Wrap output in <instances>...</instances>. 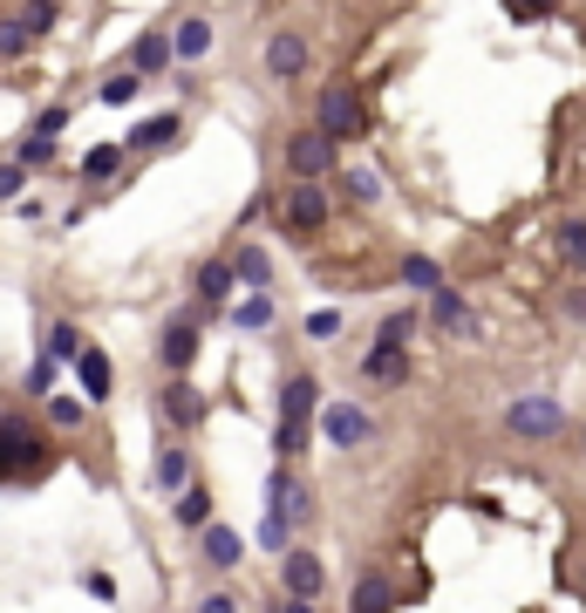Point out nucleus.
<instances>
[{
  "label": "nucleus",
  "instance_id": "obj_22",
  "mask_svg": "<svg viewBox=\"0 0 586 613\" xmlns=\"http://www.w3.org/2000/svg\"><path fill=\"white\" fill-rule=\"evenodd\" d=\"M233 273H239L246 293H273V252H266L260 239H239V246H233Z\"/></svg>",
  "mask_w": 586,
  "mask_h": 613
},
{
  "label": "nucleus",
  "instance_id": "obj_1",
  "mask_svg": "<svg viewBox=\"0 0 586 613\" xmlns=\"http://www.w3.org/2000/svg\"><path fill=\"white\" fill-rule=\"evenodd\" d=\"M62 471V437L48 429V416L0 402V491H35Z\"/></svg>",
  "mask_w": 586,
  "mask_h": 613
},
{
  "label": "nucleus",
  "instance_id": "obj_10",
  "mask_svg": "<svg viewBox=\"0 0 586 613\" xmlns=\"http://www.w3.org/2000/svg\"><path fill=\"white\" fill-rule=\"evenodd\" d=\"M369 437H375V416L354 396H335V402L321 409V443L327 450H362Z\"/></svg>",
  "mask_w": 586,
  "mask_h": 613
},
{
  "label": "nucleus",
  "instance_id": "obj_17",
  "mask_svg": "<svg viewBox=\"0 0 586 613\" xmlns=\"http://www.w3.org/2000/svg\"><path fill=\"white\" fill-rule=\"evenodd\" d=\"M177 137H185V110H158V116L130 123V137H123V150H130V158H150V150H171Z\"/></svg>",
  "mask_w": 586,
  "mask_h": 613
},
{
  "label": "nucleus",
  "instance_id": "obj_20",
  "mask_svg": "<svg viewBox=\"0 0 586 613\" xmlns=\"http://www.w3.org/2000/svg\"><path fill=\"white\" fill-rule=\"evenodd\" d=\"M171 62H177V41H171V28H144L137 41H130V68L144 75H171Z\"/></svg>",
  "mask_w": 586,
  "mask_h": 613
},
{
  "label": "nucleus",
  "instance_id": "obj_44",
  "mask_svg": "<svg viewBox=\"0 0 586 613\" xmlns=\"http://www.w3.org/2000/svg\"><path fill=\"white\" fill-rule=\"evenodd\" d=\"M198 613H239V593H205V600H198Z\"/></svg>",
  "mask_w": 586,
  "mask_h": 613
},
{
  "label": "nucleus",
  "instance_id": "obj_33",
  "mask_svg": "<svg viewBox=\"0 0 586 613\" xmlns=\"http://www.w3.org/2000/svg\"><path fill=\"white\" fill-rule=\"evenodd\" d=\"M41 35L28 28V21H21V14H0V62H21V55H28V48H35Z\"/></svg>",
  "mask_w": 586,
  "mask_h": 613
},
{
  "label": "nucleus",
  "instance_id": "obj_23",
  "mask_svg": "<svg viewBox=\"0 0 586 613\" xmlns=\"http://www.w3.org/2000/svg\"><path fill=\"white\" fill-rule=\"evenodd\" d=\"M68 375H75V389H83L89 402H110V389H116V368H110V354L96 348V341H89V354H83Z\"/></svg>",
  "mask_w": 586,
  "mask_h": 613
},
{
  "label": "nucleus",
  "instance_id": "obj_38",
  "mask_svg": "<svg viewBox=\"0 0 586 613\" xmlns=\"http://www.w3.org/2000/svg\"><path fill=\"white\" fill-rule=\"evenodd\" d=\"M68 123H75V110H68V102H48V110H35V123H28V130H35V137H62Z\"/></svg>",
  "mask_w": 586,
  "mask_h": 613
},
{
  "label": "nucleus",
  "instance_id": "obj_26",
  "mask_svg": "<svg viewBox=\"0 0 586 613\" xmlns=\"http://www.w3.org/2000/svg\"><path fill=\"white\" fill-rule=\"evenodd\" d=\"M171 518H177V531H191V539H198L205 525H219V518H212V491H205V484L177 491V498H171Z\"/></svg>",
  "mask_w": 586,
  "mask_h": 613
},
{
  "label": "nucleus",
  "instance_id": "obj_4",
  "mask_svg": "<svg viewBox=\"0 0 586 613\" xmlns=\"http://www.w3.org/2000/svg\"><path fill=\"white\" fill-rule=\"evenodd\" d=\"M198 354H205V306L191 300V306H177V314H164V327H158V368L191 375Z\"/></svg>",
  "mask_w": 586,
  "mask_h": 613
},
{
  "label": "nucleus",
  "instance_id": "obj_42",
  "mask_svg": "<svg viewBox=\"0 0 586 613\" xmlns=\"http://www.w3.org/2000/svg\"><path fill=\"white\" fill-rule=\"evenodd\" d=\"M83 593H89V600H116V579H110L103 566H89V573H83Z\"/></svg>",
  "mask_w": 586,
  "mask_h": 613
},
{
  "label": "nucleus",
  "instance_id": "obj_14",
  "mask_svg": "<svg viewBox=\"0 0 586 613\" xmlns=\"http://www.w3.org/2000/svg\"><path fill=\"white\" fill-rule=\"evenodd\" d=\"M348 613H402V586L382 566H362L354 586H348Z\"/></svg>",
  "mask_w": 586,
  "mask_h": 613
},
{
  "label": "nucleus",
  "instance_id": "obj_7",
  "mask_svg": "<svg viewBox=\"0 0 586 613\" xmlns=\"http://www.w3.org/2000/svg\"><path fill=\"white\" fill-rule=\"evenodd\" d=\"M314 123H321L335 143H362V137H369V102H362V89H354L348 75H335V83L314 96Z\"/></svg>",
  "mask_w": 586,
  "mask_h": 613
},
{
  "label": "nucleus",
  "instance_id": "obj_29",
  "mask_svg": "<svg viewBox=\"0 0 586 613\" xmlns=\"http://www.w3.org/2000/svg\"><path fill=\"white\" fill-rule=\"evenodd\" d=\"M137 96H144V75H137L130 62H123L116 75H103V89H96V102H103V110H130Z\"/></svg>",
  "mask_w": 586,
  "mask_h": 613
},
{
  "label": "nucleus",
  "instance_id": "obj_13",
  "mask_svg": "<svg viewBox=\"0 0 586 613\" xmlns=\"http://www.w3.org/2000/svg\"><path fill=\"white\" fill-rule=\"evenodd\" d=\"M279 593H294V600H321V593H327V566H321V552L294 546L287 559H279Z\"/></svg>",
  "mask_w": 586,
  "mask_h": 613
},
{
  "label": "nucleus",
  "instance_id": "obj_41",
  "mask_svg": "<svg viewBox=\"0 0 586 613\" xmlns=\"http://www.w3.org/2000/svg\"><path fill=\"white\" fill-rule=\"evenodd\" d=\"M341 327H348V321L335 314V306H321V314H308V335H314V341H335Z\"/></svg>",
  "mask_w": 586,
  "mask_h": 613
},
{
  "label": "nucleus",
  "instance_id": "obj_35",
  "mask_svg": "<svg viewBox=\"0 0 586 613\" xmlns=\"http://www.w3.org/2000/svg\"><path fill=\"white\" fill-rule=\"evenodd\" d=\"M55 354H35V368H28V381H21V389H28V402H48V396H55Z\"/></svg>",
  "mask_w": 586,
  "mask_h": 613
},
{
  "label": "nucleus",
  "instance_id": "obj_3",
  "mask_svg": "<svg viewBox=\"0 0 586 613\" xmlns=\"http://www.w3.org/2000/svg\"><path fill=\"white\" fill-rule=\"evenodd\" d=\"M327 218H335V191L314 185V177H287V185L273 191V225L294 239H321Z\"/></svg>",
  "mask_w": 586,
  "mask_h": 613
},
{
  "label": "nucleus",
  "instance_id": "obj_39",
  "mask_svg": "<svg viewBox=\"0 0 586 613\" xmlns=\"http://www.w3.org/2000/svg\"><path fill=\"white\" fill-rule=\"evenodd\" d=\"M21 185H28V164L0 158V204H21Z\"/></svg>",
  "mask_w": 586,
  "mask_h": 613
},
{
  "label": "nucleus",
  "instance_id": "obj_28",
  "mask_svg": "<svg viewBox=\"0 0 586 613\" xmlns=\"http://www.w3.org/2000/svg\"><path fill=\"white\" fill-rule=\"evenodd\" d=\"M552 252H559V266H566L573 279H586V218H566L552 233Z\"/></svg>",
  "mask_w": 586,
  "mask_h": 613
},
{
  "label": "nucleus",
  "instance_id": "obj_5",
  "mask_svg": "<svg viewBox=\"0 0 586 613\" xmlns=\"http://www.w3.org/2000/svg\"><path fill=\"white\" fill-rule=\"evenodd\" d=\"M279 158H287V177H314V185L341 177V143L327 137L321 123H294L287 143H279Z\"/></svg>",
  "mask_w": 586,
  "mask_h": 613
},
{
  "label": "nucleus",
  "instance_id": "obj_37",
  "mask_svg": "<svg viewBox=\"0 0 586 613\" xmlns=\"http://www.w3.org/2000/svg\"><path fill=\"white\" fill-rule=\"evenodd\" d=\"M21 21H28V28L35 35H48V28H55V21H62V0H21V8H14Z\"/></svg>",
  "mask_w": 586,
  "mask_h": 613
},
{
  "label": "nucleus",
  "instance_id": "obj_34",
  "mask_svg": "<svg viewBox=\"0 0 586 613\" xmlns=\"http://www.w3.org/2000/svg\"><path fill=\"white\" fill-rule=\"evenodd\" d=\"M375 341L382 348H410L416 341V314H410V306H389V314L375 321Z\"/></svg>",
  "mask_w": 586,
  "mask_h": 613
},
{
  "label": "nucleus",
  "instance_id": "obj_6",
  "mask_svg": "<svg viewBox=\"0 0 586 613\" xmlns=\"http://www.w3.org/2000/svg\"><path fill=\"white\" fill-rule=\"evenodd\" d=\"M150 409H158V423L171 429V437H198V429H205V416H212V396L198 389L191 375H164L158 396H150Z\"/></svg>",
  "mask_w": 586,
  "mask_h": 613
},
{
  "label": "nucleus",
  "instance_id": "obj_36",
  "mask_svg": "<svg viewBox=\"0 0 586 613\" xmlns=\"http://www.w3.org/2000/svg\"><path fill=\"white\" fill-rule=\"evenodd\" d=\"M14 158L28 164V171H41V164H55V137H35V130H28V137H14Z\"/></svg>",
  "mask_w": 586,
  "mask_h": 613
},
{
  "label": "nucleus",
  "instance_id": "obj_40",
  "mask_svg": "<svg viewBox=\"0 0 586 613\" xmlns=\"http://www.w3.org/2000/svg\"><path fill=\"white\" fill-rule=\"evenodd\" d=\"M504 14H512V21H525V28H532V21L559 14V0H504Z\"/></svg>",
  "mask_w": 586,
  "mask_h": 613
},
{
  "label": "nucleus",
  "instance_id": "obj_8",
  "mask_svg": "<svg viewBox=\"0 0 586 613\" xmlns=\"http://www.w3.org/2000/svg\"><path fill=\"white\" fill-rule=\"evenodd\" d=\"M504 429H512L519 443H559L573 423H566V402L559 396H512L504 402Z\"/></svg>",
  "mask_w": 586,
  "mask_h": 613
},
{
  "label": "nucleus",
  "instance_id": "obj_16",
  "mask_svg": "<svg viewBox=\"0 0 586 613\" xmlns=\"http://www.w3.org/2000/svg\"><path fill=\"white\" fill-rule=\"evenodd\" d=\"M198 566L239 573V566H246V531H239V525H205V531H198Z\"/></svg>",
  "mask_w": 586,
  "mask_h": 613
},
{
  "label": "nucleus",
  "instance_id": "obj_11",
  "mask_svg": "<svg viewBox=\"0 0 586 613\" xmlns=\"http://www.w3.org/2000/svg\"><path fill=\"white\" fill-rule=\"evenodd\" d=\"M233 287H239V273H233V252H212V260H198V273H191V300L205 306V321L233 306Z\"/></svg>",
  "mask_w": 586,
  "mask_h": 613
},
{
  "label": "nucleus",
  "instance_id": "obj_9",
  "mask_svg": "<svg viewBox=\"0 0 586 613\" xmlns=\"http://www.w3.org/2000/svg\"><path fill=\"white\" fill-rule=\"evenodd\" d=\"M266 518H279L287 531H300L314 518V484L300 477L294 464H273V477H266Z\"/></svg>",
  "mask_w": 586,
  "mask_h": 613
},
{
  "label": "nucleus",
  "instance_id": "obj_24",
  "mask_svg": "<svg viewBox=\"0 0 586 613\" xmlns=\"http://www.w3.org/2000/svg\"><path fill=\"white\" fill-rule=\"evenodd\" d=\"M41 354H55L62 368H75V362L89 354V335H83L75 321H48V327H41Z\"/></svg>",
  "mask_w": 586,
  "mask_h": 613
},
{
  "label": "nucleus",
  "instance_id": "obj_21",
  "mask_svg": "<svg viewBox=\"0 0 586 613\" xmlns=\"http://www.w3.org/2000/svg\"><path fill=\"white\" fill-rule=\"evenodd\" d=\"M89 409H96V402H89L83 389H68V396L55 389V396L41 402V416H48V429H55V437H83V429H89Z\"/></svg>",
  "mask_w": 586,
  "mask_h": 613
},
{
  "label": "nucleus",
  "instance_id": "obj_46",
  "mask_svg": "<svg viewBox=\"0 0 586 613\" xmlns=\"http://www.w3.org/2000/svg\"><path fill=\"white\" fill-rule=\"evenodd\" d=\"M573 443H579V456H586V423H579V429H573Z\"/></svg>",
  "mask_w": 586,
  "mask_h": 613
},
{
  "label": "nucleus",
  "instance_id": "obj_27",
  "mask_svg": "<svg viewBox=\"0 0 586 613\" xmlns=\"http://www.w3.org/2000/svg\"><path fill=\"white\" fill-rule=\"evenodd\" d=\"M396 279H402V287H410V293H423V300L450 287V279H444V266L429 260V252H402V266H396Z\"/></svg>",
  "mask_w": 586,
  "mask_h": 613
},
{
  "label": "nucleus",
  "instance_id": "obj_25",
  "mask_svg": "<svg viewBox=\"0 0 586 613\" xmlns=\"http://www.w3.org/2000/svg\"><path fill=\"white\" fill-rule=\"evenodd\" d=\"M171 41H177V68L205 62V55H212V21H205V14H185V21L171 28Z\"/></svg>",
  "mask_w": 586,
  "mask_h": 613
},
{
  "label": "nucleus",
  "instance_id": "obj_2",
  "mask_svg": "<svg viewBox=\"0 0 586 613\" xmlns=\"http://www.w3.org/2000/svg\"><path fill=\"white\" fill-rule=\"evenodd\" d=\"M321 409H327V396H321L314 368H294L279 381V423H273V456L279 464H300V456H308L314 429H321Z\"/></svg>",
  "mask_w": 586,
  "mask_h": 613
},
{
  "label": "nucleus",
  "instance_id": "obj_19",
  "mask_svg": "<svg viewBox=\"0 0 586 613\" xmlns=\"http://www.w3.org/2000/svg\"><path fill=\"white\" fill-rule=\"evenodd\" d=\"M362 381H369V389H402V381H410V348H382V341H369V354H362Z\"/></svg>",
  "mask_w": 586,
  "mask_h": 613
},
{
  "label": "nucleus",
  "instance_id": "obj_43",
  "mask_svg": "<svg viewBox=\"0 0 586 613\" xmlns=\"http://www.w3.org/2000/svg\"><path fill=\"white\" fill-rule=\"evenodd\" d=\"M559 306H566V321H586V287H566V293H559Z\"/></svg>",
  "mask_w": 586,
  "mask_h": 613
},
{
  "label": "nucleus",
  "instance_id": "obj_12",
  "mask_svg": "<svg viewBox=\"0 0 586 613\" xmlns=\"http://www.w3.org/2000/svg\"><path fill=\"white\" fill-rule=\"evenodd\" d=\"M308 62H314V48H308V35H294V28H273L266 48H260V68L273 75V83H300Z\"/></svg>",
  "mask_w": 586,
  "mask_h": 613
},
{
  "label": "nucleus",
  "instance_id": "obj_32",
  "mask_svg": "<svg viewBox=\"0 0 586 613\" xmlns=\"http://www.w3.org/2000/svg\"><path fill=\"white\" fill-rule=\"evenodd\" d=\"M233 327H239V335H266V327H273V293L233 300Z\"/></svg>",
  "mask_w": 586,
  "mask_h": 613
},
{
  "label": "nucleus",
  "instance_id": "obj_45",
  "mask_svg": "<svg viewBox=\"0 0 586 613\" xmlns=\"http://www.w3.org/2000/svg\"><path fill=\"white\" fill-rule=\"evenodd\" d=\"M273 613H321V600H294V593H279V606Z\"/></svg>",
  "mask_w": 586,
  "mask_h": 613
},
{
  "label": "nucleus",
  "instance_id": "obj_31",
  "mask_svg": "<svg viewBox=\"0 0 586 613\" xmlns=\"http://www.w3.org/2000/svg\"><path fill=\"white\" fill-rule=\"evenodd\" d=\"M123 158H130V150H123V143H96L89 158H83V171H75V177H83V185H110V177L123 171Z\"/></svg>",
  "mask_w": 586,
  "mask_h": 613
},
{
  "label": "nucleus",
  "instance_id": "obj_30",
  "mask_svg": "<svg viewBox=\"0 0 586 613\" xmlns=\"http://www.w3.org/2000/svg\"><path fill=\"white\" fill-rule=\"evenodd\" d=\"M341 198H348V204H362V212H369V204H382V171L348 164V171H341Z\"/></svg>",
  "mask_w": 586,
  "mask_h": 613
},
{
  "label": "nucleus",
  "instance_id": "obj_15",
  "mask_svg": "<svg viewBox=\"0 0 586 613\" xmlns=\"http://www.w3.org/2000/svg\"><path fill=\"white\" fill-rule=\"evenodd\" d=\"M150 484H158L164 498H177V491H191V484H198L185 437H164V443H158V456H150Z\"/></svg>",
  "mask_w": 586,
  "mask_h": 613
},
{
  "label": "nucleus",
  "instance_id": "obj_18",
  "mask_svg": "<svg viewBox=\"0 0 586 613\" xmlns=\"http://www.w3.org/2000/svg\"><path fill=\"white\" fill-rule=\"evenodd\" d=\"M429 327L450 335V341H464V335H477V314H471V300L457 287H444V293H429Z\"/></svg>",
  "mask_w": 586,
  "mask_h": 613
}]
</instances>
